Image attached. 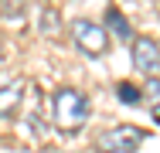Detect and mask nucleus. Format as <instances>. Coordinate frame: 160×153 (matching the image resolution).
<instances>
[{
	"mask_svg": "<svg viewBox=\"0 0 160 153\" xmlns=\"http://www.w3.org/2000/svg\"><path fill=\"white\" fill-rule=\"evenodd\" d=\"M51 119L58 126V133H65V136L78 133L89 122V102H85V95L78 89H72V85H62L55 92V102H51Z\"/></svg>",
	"mask_w": 160,
	"mask_h": 153,
	"instance_id": "obj_1",
	"label": "nucleus"
},
{
	"mask_svg": "<svg viewBox=\"0 0 160 153\" xmlns=\"http://www.w3.org/2000/svg\"><path fill=\"white\" fill-rule=\"evenodd\" d=\"M143 140H147L143 129H136V126H116V129H109L106 136L96 140V153H133V150H140Z\"/></svg>",
	"mask_w": 160,
	"mask_h": 153,
	"instance_id": "obj_2",
	"label": "nucleus"
},
{
	"mask_svg": "<svg viewBox=\"0 0 160 153\" xmlns=\"http://www.w3.org/2000/svg\"><path fill=\"white\" fill-rule=\"evenodd\" d=\"M72 37L85 55H102L109 48V34H106V27L99 21H85V17L72 21Z\"/></svg>",
	"mask_w": 160,
	"mask_h": 153,
	"instance_id": "obj_3",
	"label": "nucleus"
},
{
	"mask_svg": "<svg viewBox=\"0 0 160 153\" xmlns=\"http://www.w3.org/2000/svg\"><path fill=\"white\" fill-rule=\"evenodd\" d=\"M133 65L143 75H160V44L153 37H133Z\"/></svg>",
	"mask_w": 160,
	"mask_h": 153,
	"instance_id": "obj_4",
	"label": "nucleus"
},
{
	"mask_svg": "<svg viewBox=\"0 0 160 153\" xmlns=\"http://www.w3.org/2000/svg\"><path fill=\"white\" fill-rule=\"evenodd\" d=\"M21 95H24V85H21V82H7V85H0V116L17 112Z\"/></svg>",
	"mask_w": 160,
	"mask_h": 153,
	"instance_id": "obj_5",
	"label": "nucleus"
},
{
	"mask_svg": "<svg viewBox=\"0 0 160 153\" xmlns=\"http://www.w3.org/2000/svg\"><path fill=\"white\" fill-rule=\"evenodd\" d=\"M106 24L112 27V34H119L123 41H126V37H133V31H129V24L123 21V14H119L116 7H109V10H106ZM106 24H102V27H106Z\"/></svg>",
	"mask_w": 160,
	"mask_h": 153,
	"instance_id": "obj_6",
	"label": "nucleus"
},
{
	"mask_svg": "<svg viewBox=\"0 0 160 153\" xmlns=\"http://www.w3.org/2000/svg\"><path fill=\"white\" fill-rule=\"evenodd\" d=\"M116 95H119L123 102H140V89H133L129 82H123V85H116Z\"/></svg>",
	"mask_w": 160,
	"mask_h": 153,
	"instance_id": "obj_7",
	"label": "nucleus"
}]
</instances>
